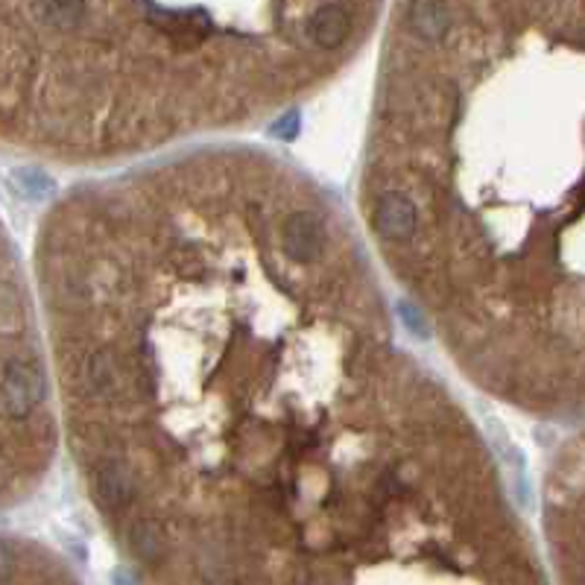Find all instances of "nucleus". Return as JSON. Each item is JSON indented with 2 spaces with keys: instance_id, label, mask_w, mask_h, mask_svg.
Listing matches in <instances>:
<instances>
[{
  "instance_id": "nucleus-1",
  "label": "nucleus",
  "mask_w": 585,
  "mask_h": 585,
  "mask_svg": "<svg viewBox=\"0 0 585 585\" xmlns=\"http://www.w3.org/2000/svg\"><path fill=\"white\" fill-rule=\"evenodd\" d=\"M35 276L73 463L138 571L536 568L492 448L288 161L214 146L94 179L42 222Z\"/></svg>"
},
{
  "instance_id": "nucleus-2",
  "label": "nucleus",
  "mask_w": 585,
  "mask_h": 585,
  "mask_svg": "<svg viewBox=\"0 0 585 585\" xmlns=\"http://www.w3.org/2000/svg\"><path fill=\"white\" fill-rule=\"evenodd\" d=\"M357 205L497 401L585 416V4H398Z\"/></svg>"
},
{
  "instance_id": "nucleus-3",
  "label": "nucleus",
  "mask_w": 585,
  "mask_h": 585,
  "mask_svg": "<svg viewBox=\"0 0 585 585\" xmlns=\"http://www.w3.org/2000/svg\"><path fill=\"white\" fill-rule=\"evenodd\" d=\"M383 6H161L6 0L4 144L109 167L252 129L316 91L372 39Z\"/></svg>"
},
{
  "instance_id": "nucleus-4",
  "label": "nucleus",
  "mask_w": 585,
  "mask_h": 585,
  "mask_svg": "<svg viewBox=\"0 0 585 585\" xmlns=\"http://www.w3.org/2000/svg\"><path fill=\"white\" fill-rule=\"evenodd\" d=\"M4 281V492L6 504L35 489L53 454V419L44 398L42 345L30 307Z\"/></svg>"
}]
</instances>
